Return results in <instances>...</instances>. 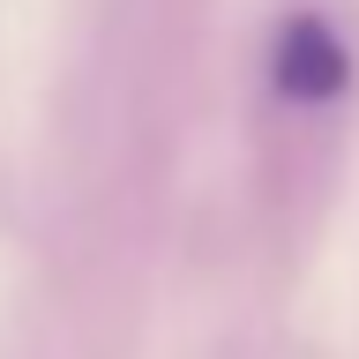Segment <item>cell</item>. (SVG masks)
<instances>
[{
    "label": "cell",
    "mask_w": 359,
    "mask_h": 359,
    "mask_svg": "<svg viewBox=\"0 0 359 359\" xmlns=\"http://www.w3.org/2000/svg\"><path fill=\"white\" fill-rule=\"evenodd\" d=\"M269 75H277V90H285V97L322 105V97H337V90L352 83V53H344V38H337L322 15H292L285 30H277Z\"/></svg>",
    "instance_id": "6da1fadb"
}]
</instances>
